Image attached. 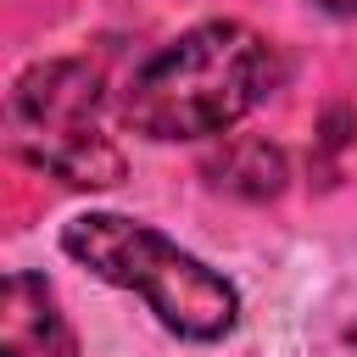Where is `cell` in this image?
Returning a JSON list of instances; mask_svg holds the SVG:
<instances>
[{
    "label": "cell",
    "mask_w": 357,
    "mask_h": 357,
    "mask_svg": "<svg viewBox=\"0 0 357 357\" xmlns=\"http://www.w3.org/2000/svg\"><path fill=\"white\" fill-rule=\"evenodd\" d=\"M279 84V50L245 22H195L156 50L123 89V123L145 139H212L262 106Z\"/></svg>",
    "instance_id": "6da1fadb"
},
{
    "label": "cell",
    "mask_w": 357,
    "mask_h": 357,
    "mask_svg": "<svg viewBox=\"0 0 357 357\" xmlns=\"http://www.w3.org/2000/svg\"><path fill=\"white\" fill-rule=\"evenodd\" d=\"M346 340H351V346H357V329H346Z\"/></svg>",
    "instance_id": "52a82bcc"
},
{
    "label": "cell",
    "mask_w": 357,
    "mask_h": 357,
    "mask_svg": "<svg viewBox=\"0 0 357 357\" xmlns=\"http://www.w3.org/2000/svg\"><path fill=\"white\" fill-rule=\"evenodd\" d=\"M61 251L84 262L95 279L117 290H139L162 329L184 340H223L240 324V296L201 257L173 245L139 218L123 212H78L61 229Z\"/></svg>",
    "instance_id": "7a4b0ae2"
},
{
    "label": "cell",
    "mask_w": 357,
    "mask_h": 357,
    "mask_svg": "<svg viewBox=\"0 0 357 357\" xmlns=\"http://www.w3.org/2000/svg\"><path fill=\"white\" fill-rule=\"evenodd\" d=\"M11 145L73 190L123 184V151L100 134V73L89 61H33L11 84Z\"/></svg>",
    "instance_id": "3957f363"
},
{
    "label": "cell",
    "mask_w": 357,
    "mask_h": 357,
    "mask_svg": "<svg viewBox=\"0 0 357 357\" xmlns=\"http://www.w3.org/2000/svg\"><path fill=\"white\" fill-rule=\"evenodd\" d=\"M73 324L39 273H6L0 284V357H73Z\"/></svg>",
    "instance_id": "277c9868"
},
{
    "label": "cell",
    "mask_w": 357,
    "mask_h": 357,
    "mask_svg": "<svg viewBox=\"0 0 357 357\" xmlns=\"http://www.w3.org/2000/svg\"><path fill=\"white\" fill-rule=\"evenodd\" d=\"M206 178L240 201H273L290 178V162L279 145H268L257 134H234V139H223V151L206 156Z\"/></svg>",
    "instance_id": "5b68a950"
},
{
    "label": "cell",
    "mask_w": 357,
    "mask_h": 357,
    "mask_svg": "<svg viewBox=\"0 0 357 357\" xmlns=\"http://www.w3.org/2000/svg\"><path fill=\"white\" fill-rule=\"evenodd\" d=\"M324 11H335V17H357V0H318Z\"/></svg>",
    "instance_id": "8992f818"
}]
</instances>
